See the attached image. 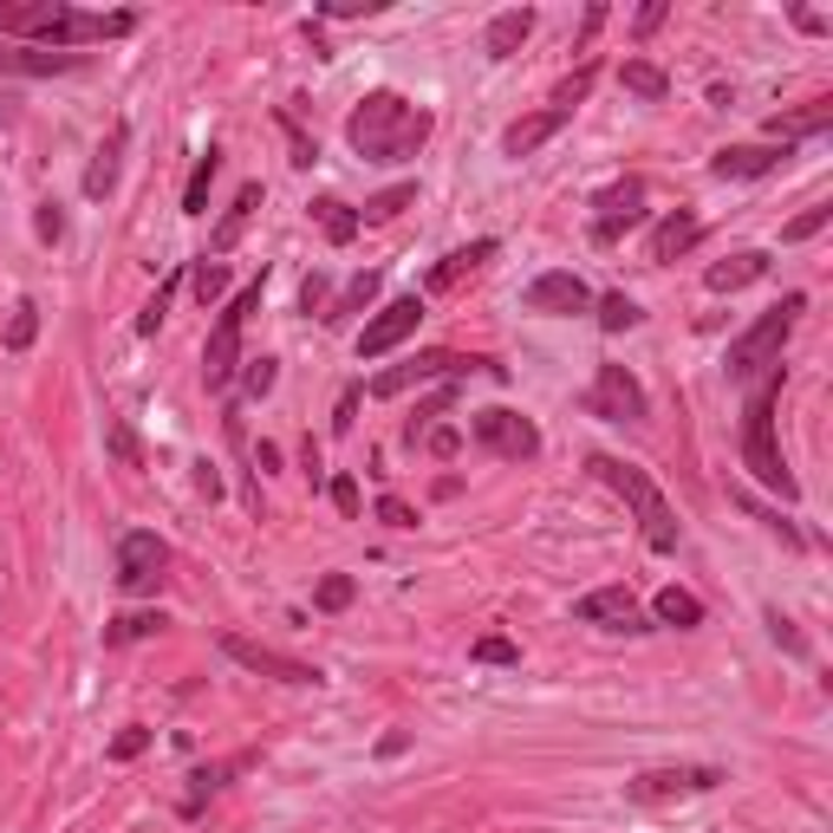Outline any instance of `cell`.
I'll return each instance as SVG.
<instances>
[{"instance_id": "obj_18", "label": "cell", "mask_w": 833, "mask_h": 833, "mask_svg": "<svg viewBox=\"0 0 833 833\" xmlns=\"http://www.w3.org/2000/svg\"><path fill=\"white\" fill-rule=\"evenodd\" d=\"M125 143H131V125H111L105 143L91 150V163H85V196L91 203H105L111 196V183H118V156H125Z\"/></svg>"}, {"instance_id": "obj_35", "label": "cell", "mask_w": 833, "mask_h": 833, "mask_svg": "<svg viewBox=\"0 0 833 833\" xmlns=\"http://www.w3.org/2000/svg\"><path fill=\"white\" fill-rule=\"evenodd\" d=\"M638 320H645V313H638L631 293H606V300H599V326H606V333H631Z\"/></svg>"}, {"instance_id": "obj_48", "label": "cell", "mask_w": 833, "mask_h": 833, "mask_svg": "<svg viewBox=\"0 0 833 833\" xmlns=\"http://www.w3.org/2000/svg\"><path fill=\"white\" fill-rule=\"evenodd\" d=\"M33 228H40V241H60V235H66V215H60V203H40Z\"/></svg>"}, {"instance_id": "obj_31", "label": "cell", "mask_w": 833, "mask_h": 833, "mask_svg": "<svg viewBox=\"0 0 833 833\" xmlns=\"http://www.w3.org/2000/svg\"><path fill=\"white\" fill-rule=\"evenodd\" d=\"M215 170H221V150H203V156H196V170H190V183H183V215H203V208H208Z\"/></svg>"}, {"instance_id": "obj_37", "label": "cell", "mask_w": 833, "mask_h": 833, "mask_svg": "<svg viewBox=\"0 0 833 833\" xmlns=\"http://www.w3.org/2000/svg\"><path fill=\"white\" fill-rule=\"evenodd\" d=\"M190 286H196V300H203V306H215V300H221V293H228V268H221V261H196V268H190Z\"/></svg>"}, {"instance_id": "obj_33", "label": "cell", "mask_w": 833, "mask_h": 833, "mask_svg": "<svg viewBox=\"0 0 833 833\" xmlns=\"http://www.w3.org/2000/svg\"><path fill=\"white\" fill-rule=\"evenodd\" d=\"M156 631H163V613H125V619L105 625V645H143Z\"/></svg>"}, {"instance_id": "obj_17", "label": "cell", "mask_w": 833, "mask_h": 833, "mask_svg": "<svg viewBox=\"0 0 833 833\" xmlns=\"http://www.w3.org/2000/svg\"><path fill=\"white\" fill-rule=\"evenodd\" d=\"M696 241H703V221H696L691 208H671V215L651 228V241H645V261H651V268H671L678 255H691Z\"/></svg>"}, {"instance_id": "obj_34", "label": "cell", "mask_w": 833, "mask_h": 833, "mask_svg": "<svg viewBox=\"0 0 833 833\" xmlns=\"http://www.w3.org/2000/svg\"><path fill=\"white\" fill-rule=\"evenodd\" d=\"M351 599H358V580H351V573H326V580L313 586V606H320V613H346Z\"/></svg>"}, {"instance_id": "obj_29", "label": "cell", "mask_w": 833, "mask_h": 833, "mask_svg": "<svg viewBox=\"0 0 833 833\" xmlns=\"http://www.w3.org/2000/svg\"><path fill=\"white\" fill-rule=\"evenodd\" d=\"M651 613H658L664 625H678V631H696V625H703V599H696V593H684V586H664Z\"/></svg>"}, {"instance_id": "obj_59", "label": "cell", "mask_w": 833, "mask_h": 833, "mask_svg": "<svg viewBox=\"0 0 833 833\" xmlns=\"http://www.w3.org/2000/svg\"><path fill=\"white\" fill-rule=\"evenodd\" d=\"M404 749H411V736H404V729H391V736L378 743V756H404Z\"/></svg>"}, {"instance_id": "obj_12", "label": "cell", "mask_w": 833, "mask_h": 833, "mask_svg": "<svg viewBox=\"0 0 833 833\" xmlns=\"http://www.w3.org/2000/svg\"><path fill=\"white\" fill-rule=\"evenodd\" d=\"M416 320H423V300H416V293L391 300V306H378V313L365 320V333H358V358H385V351H398L416 333Z\"/></svg>"}, {"instance_id": "obj_6", "label": "cell", "mask_w": 833, "mask_h": 833, "mask_svg": "<svg viewBox=\"0 0 833 833\" xmlns=\"http://www.w3.org/2000/svg\"><path fill=\"white\" fill-rule=\"evenodd\" d=\"M261 306V280L255 286H241L235 300H221V320H215V333H208L203 346V378L208 391H221L228 378H235V365H241V326H248V313Z\"/></svg>"}, {"instance_id": "obj_25", "label": "cell", "mask_w": 833, "mask_h": 833, "mask_svg": "<svg viewBox=\"0 0 833 833\" xmlns=\"http://www.w3.org/2000/svg\"><path fill=\"white\" fill-rule=\"evenodd\" d=\"M60 0H0V33H20V40H40L46 20H53Z\"/></svg>"}, {"instance_id": "obj_15", "label": "cell", "mask_w": 833, "mask_h": 833, "mask_svg": "<svg viewBox=\"0 0 833 833\" xmlns=\"http://www.w3.org/2000/svg\"><path fill=\"white\" fill-rule=\"evenodd\" d=\"M788 156H794V143H729V150L710 156V176H723V183H756L768 170H781Z\"/></svg>"}, {"instance_id": "obj_41", "label": "cell", "mask_w": 833, "mask_h": 833, "mask_svg": "<svg viewBox=\"0 0 833 833\" xmlns=\"http://www.w3.org/2000/svg\"><path fill=\"white\" fill-rule=\"evenodd\" d=\"M827 221H833V203H814V208H801V215H794V221L781 228V241H814V235H821Z\"/></svg>"}, {"instance_id": "obj_60", "label": "cell", "mask_w": 833, "mask_h": 833, "mask_svg": "<svg viewBox=\"0 0 833 833\" xmlns=\"http://www.w3.org/2000/svg\"><path fill=\"white\" fill-rule=\"evenodd\" d=\"M255 469H261V476H268V469H280V450H274V443H261V450H255Z\"/></svg>"}, {"instance_id": "obj_9", "label": "cell", "mask_w": 833, "mask_h": 833, "mask_svg": "<svg viewBox=\"0 0 833 833\" xmlns=\"http://www.w3.org/2000/svg\"><path fill=\"white\" fill-rule=\"evenodd\" d=\"M586 411L606 416V423H638L651 404H645V385H638L625 365H599V371H593V391H586Z\"/></svg>"}, {"instance_id": "obj_45", "label": "cell", "mask_w": 833, "mask_h": 833, "mask_svg": "<svg viewBox=\"0 0 833 833\" xmlns=\"http://www.w3.org/2000/svg\"><path fill=\"white\" fill-rule=\"evenodd\" d=\"M143 749H150V729H143V723H131V729L111 736V762H138Z\"/></svg>"}, {"instance_id": "obj_11", "label": "cell", "mask_w": 833, "mask_h": 833, "mask_svg": "<svg viewBox=\"0 0 833 833\" xmlns=\"http://www.w3.org/2000/svg\"><path fill=\"white\" fill-rule=\"evenodd\" d=\"M573 619L599 625V631H651V619H645V606H638L631 586H593V593L573 606Z\"/></svg>"}, {"instance_id": "obj_58", "label": "cell", "mask_w": 833, "mask_h": 833, "mask_svg": "<svg viewBox=\"0 0 833 833\" xmlns=\"http://www.w3.org/2000/svg\"><path fill=\"white\" fill-rule=\"evenodd\" d=\"M599 26H606V7H586V26H580V46H586V40H593Z\"/></svg>"}, {"instance_id": "obj_47", "label": "cell", "mask_w": 833, "mask_h": 833, "mask_svg": "<svg viewBox=\"0 0 833 833\" xmlns=\"http://www.w3.org/2000/svg\"><path fill=\"white\" fill-rule=\"evenodd\" d=\"M378 521H385V528H416V508L398 501V495H385V501H378Z\"/></svg>"}, {"instance_id": "obj_3", "label": "cell", "mask_w": 833, "mask_h": 833, "mask_svg": "<svg viewBox=\"0 0 833 833\" xmlns=\"http://www.w3.org/2000/svg\"><path fill=\"white\" fill-rule=\"evenodd\" d=\"M586 469L613 488V495H625V508L638 515V528H645V548H651V554H678V515H671L664 488L651 483L638 463H619V456H606V450H599V456H586Z\"/></svg>"}, {"instance_id": "obj_49", "label": "cell", "mask_w": 833, "mask_h": 833, "mask_svg": "<svg viewBox=\"0 0 833 833\" xmlns=\"http://www.w3.org/2000/svg\"><path fill=\"white\" fill-rule=\"evenodd\" d=\"M170 293H176V280H170V286H163V293H156V300H150V306H143L138 333H156V326H163V313H170Z\"/></svg>"}, {"instance_id": "obj_4", "label": "cell", "mask_w": 833, "mask_h": 833, "mask_svg": "<svg viewBox=\"0 0 833 833\" xmlns=\"http://www.w3.org/2000/svg\"><path fill=\"white\" fill-rule=\"evenodd\" d=\"M801 313H808V293H788L781 306H768L749 333H736V339H729V358H723V365H729V378H736V385H749V378L775 371V365H781V346H788V333H794V320H801Z\"/></svg>"}, {"instance_id": "obj_46", "label": "cell", "mask_w": 833, "mask_h": 833, "mask_svg": "<svg viewBox=\"0 0 833 833\" xmlns=\"http://www.w3.org/2000/svg\"><path fill=\"white\" fill-rule=\"evenodd\" d=\"M326 495H333V508H339L346 521H358V508H365V495H358V483H351V476H333V483H326Z\"/></svg>"}, {"instance_id": "obj_10", "label": "cell", "mask_w": 833, "mask_h": 833, "mask_svg": "<svg viewBox=\"0 0 833 833\" xmlns=\"http://www.w3.org/2000/svg\"><path fill=\"white\" fill-rule=\"evenodd\" d=\"M163 566H170L163 534L131 528V534L118 541V586H125V593H156V586H163Z\"/></svg>"}, {"instance_id": "obj_1", "label": "cell", "mask_w": 833, "mask_h": 833, "mask_svg": "<svg viewBox=\"0 0 833 833\" xmlns=\"http://www.w3.org/2000/svg\"><path fill=\"white\" fill-rule=\"evenodd\" d=\"M346 143L365 163H404L430 143V111L404 91H365L346 118Z\"/></svg>"}, {"instance_id": "obj_54", "label": "cell", "mask_w": 833, "mask_h": 833, "mask_svg": "<svg viewBox=\"0 0 833 833\" xmlns=\"http://www.w3.org/2000/svg\"><path fill=\"white\" fill-rule=\"evenodd\" d=\"M111 456L138 469V443H131V430H125V423H111Z\"/></svg>"}, {"instance_id": "obj_24", "label": "cell", "mask_w": 833, "mask_h": 833, "mask_svg": "<svg viewBox=\"0 0 833 833\" xmlns=\"http://www.w3.org/2000/svg\"><path fill=\"white\" fill-rule=\"evenodd\" d=\"M827 125H833V105H808V111H775V118H768V143L821 138Z\"/></svg>"}, {"instance_id": "obj_43", "label": "cell", "mask_w": 833, "mask_h": 833, "mask_svg": "<svg viewBox=\"0 0 833 833\" xmlns=\"http://www.w3.org/2000/svg\"><path fill=\"white\" fill-rule=\"evenodd\" d=\"M274 378H280V358H248L241 391H248V398H268V391H274Z\"/></svg>"}, {"instance_id": "obj_55", "label": "cell", "mask_w": 833, "mask_h": 833, "mask_svg": "<svg viewBox=\"0 0 833 833\" xmlns=\"http://www.w3.org/2000/svg\"><path fill=\"white\" fill-rule=\"evenodd\" d=\"M351 416H358V385H346V398H339V416H333V430H339V436L351 430Z\"/></svg>"}, {"instance_id": "obj_26", "label": "cell", "mask_w": 833, "mask_h": 833, "mask_svg": "<svg viewBox=\"0 0 833 833\" xmlns=\"http://www.w3.org/2000/svg\"><path fill=\"white\" fill-rule=\"evenodd\" d=\"M313 221H320V235H326L333 248H346L351 235L365 228V221H358V208H346L339 196H320V203H313Z\"/></svg>"}, {"instance_id": "obj_39", "label": "cell", "mask_w": 833, "mask_h": 833, "mask_svg": "<svg viewBox=\"0 0 833 833\" xmlns=\"http://www.w3.org/2000/svg\"><path fill=\"white\" fill-rule=\"evenodd\" d=\"M593 78H599V66H593V60L573 72V78H560V85H554V111H566V118H573V105L593 91Z\"/></svg>"}, {"instance_id": "obj_50", "label": "cell", "mask_w": 833, "mask_h": 833, "mask_svg": "<svg viewBox=\"0 0 833 833\" xmlns=\"http://www.w3.org/2000/svg\"><path fill=\"white\" fill-rule=\"evenodd\" d=\"M320 13L326 20H358V13H378V0H326Z\"/></svg>"}, {"instance_id": "obj_23", "label": "cell", "mask_w": 833, "mask_h": 833, "mask_svg": "<svg viewBox=\"0 0 833 833\" xmlns=\"http://www.w3.org/2000/svg\"><path fill=\"white\" fill-rule=\"evenodd\" d=\"M255 208H261V183H241L235 208H228V215H221V228L208 235V261H221V255H228V248L241 241V228H248V215H255Z\"/></svg>"}, {"instance_id": "obj_2", "label": "cell", "mask_w": 833, "mask_h": 833, "mask_svg": "<svg viewBox=\"0 0 833 833\" xmlns=\"http://www.w3.org/2000/svg\"><path fill=\"white\" fill-rule=\"evenodd\" d=\"M775 398H781V365L756 378V391H749V404H743V463H749V476H756L762 488H775L781 501H794L801 483L788 476L781 443H775Z\"/></svg>"}, {"instance_id": "obj_28", "label": "cell", "mask_w": 833, "mask_h": 833, "mask_svg": "<svg viewBox=\"0 0 833 833\" xmlns=\"http://www.w3.org/2000/svg\"><path fill=\"white\" fill-rule=\"evenodd\" d=\"M488 255H495V241H469V248H456V255H443V261H436V274H430V286H456V280L463 274H476V268H483Z\"/></svg>"}, {"instance_id": "obj_8", "label": "cell", "mask_w": 833, "mask_h": 833, "mask_svg": "<svg viewBox=\"0 0 833 833\" xmlns=\"http://www.w3.org/2000/svg\"><path fill=\"white\" fill-rule=\"evenodd\" d=\"M221 658H235L241 671L274 678V684H320V664H306V658H293V651H274V645H261V638H241V631H221Z\"/></svg>"}, {"instance_id": "obj_13", "label": "cell", "mask_w": 833, "mask_h": 833, "mask_svg": "<svg viewBox=\"0 0 833 833\" xmlns=\"http://www.w3.org/2000/svg\"><path fill=\"white\" fill-rule=\"evenodd\" d=\"M638 221H645V183L638 176H625V183L593 196V241H619L625 228H638Z\"/></svg>"}, {"instance_id": "obj_16", "label": "cell", "mask_w": 833, "mask_h": 833, "mask_svg": "<svg viewBox=\"0 0 833 833\" xmlns=\"http://www.w3.org/2000/svg\"><path fill=\"white\" fill-rule=\"evenodd\" d=\"M723 781V768H645L638 781H625V794L631 801H664V794H710Z\"/></svg>"}, {"instance_id": "obj_57", "label": "cell", "mask_w": 833, "mask_h": 833, "mask_svg": "<svg viewBox=\"0 0 833 833\" xmlns=\"http://www.w3.org/2000/svg\"><path fill=\"white\" fill-rule=\"evenodd\" d=\"M794 26H801V33H827V20H821L814 7H794Z\"/></svg>"}, {"instance_id": "obj_30", "label": "cell", "mask_w": 833, "mask_h": 833, "mask_svg": "<svg viewBox=\"0 0 833 833\" xmlns=\"http://www.w3.org/2000/svg\"><path fill=\"white\" fill-rule=\"evenodd\" d=\"M241 768H248V756H235V762H215V768H196V775H190V794H183V814H203V801L221 788V781H228V775H241Z\"/></svg>"}, {"instance_id": "obj_14", "label": "cell", "mask_w": 833, "mask_h": 833, "mask_svg": "<svg viewBox=\"0 0 833 833\" xmlns=\"http://www.w3.org/2000/svg\"><path fill=\"white\" fill-rule=\"evenodd\" d=\"M586 306H593V286H586L580 274H566V268L528 280V313H548V320H573V313H586Z\"/></svg>"}, {"instance_id": "obj_36", "label": "cell", "mask_w": 833, "mask_h": 833, "mask_svg": "<svg viewBox=\"0 0 833 833\" xmlns=\"http://www.w3.org/2000/svg\"><path fill=\"white\" fill-rule=\"evenodd\" d=\"M371 300H378V274H358V280L346 286V293H339V300H333V306L320 313V320H346V313H358V306H371Z\"/></svg>"}, {"instance_id": "obj_52", "label": "cell", "mask_w": 833, "mask_h": 833, "mask_svg": "<svg viewBox=\"0 0 833 833\" xmlns=\"http://www.w3.org/2000/svg\"><path fill=\"white\" fill-rule=\"evenodd\" d=\"M423 450H430V456H456L463 436H456V430H423Z\"/></svg>"}, {"instance_id": "obj_5", "label": "cell", "mask_w": 833, "mask_h": 833, "mask_svg": "<svg viewBox=\"0 0 833 833\" xmlns=\"http://www.w3.org/2000/svg\"><path fill=\"white\" fill-rule=\"evenodd\" d=\"M469 371H488V378H508V365H495V358H463V351H416L404 365H385L378 378H371V398H404L411 385H463Z\"/></svg>"}, {"instance_id": "obj_56", "label": "cell", "mask_w": 833, "mask_h": 833, "mask_svg": "<svg viewBox=\"0 0 833 833\" xmlns=\"http://www.w3.org/2000/svg\"><path fill=\"white\" fill-rule=\"evenodd\" d=\"M196 488H203L208 501H215V495H221V476H215V463H196Z\"/></svg>"}, {"instance_id": "obj_38", "label": "cell", "mask_w": 833, "mask_h": 833, "mask_svg": "<svg viewBox=\"0 0 833 833\" xmlns=\"http://www.w3.org/2000/svg\"><path fill=\"white\" fill-rule=\"evenodd\" d=\"M469 658H476V664H521V645L501 638V631H483V638L469 645Z\"/></svg>"}, {"instance_id": "obj_53", "label": "cell", "mask_w": 833, "mask_h": 833, "mask_svg": "<svg viewBox=\"0 0 833 833\" xmlns=\"http://www.w3.org/2000/svg\"><path fill=\"white\" fill-rule=\"evenodd\" d=\"M664 13H671L664 0H651V7H638V40H651V33L664 26Z\"/></svg>"}, {"instance_id": "obj_51", "label": "cell", "mask_w": 833, "mask_h": 833, "mask_svg": "<svg viewBox=\"0 0 833 833\" xmlns=\"http://www.w3.org/2000/svg\"><path fill=\"white\" fill-rule=\"evenodd\" d=\"M300 306H306V313H326V274L300 280Z\"/></svg>"}, {"instance_id": "obj_21", "label": "cell", "mask_w": 833, "mask_h": 833, "mask_svg": "<svg viewBox=\"0 0 833 833\" xmlns=\"http://www.w3.org/2000/svg\"><path fill=\"white\" fill-rule=\"evenodd\" d=\"M85 53H33V46H0V72L13 78H53V72H78Z\"/></svg>"}, {"instance_id": "obj_27", "label": "cell", "mask_w": 833, "mask_h": 833, "mask_svg": "<svg viewBox=\"0 0 833 833\" xmlns=\"http://www.w3.org/2000/svg\"><path fill=\"white\" fill-rule=\"evenodd\" d=\"M619 78H625V91H631V98H645V105H664V98H671V78L651 66V60H625Z\"/></svg>"}, {"instance_id": "obj_7", "label": "cell", "mask_w": 833, "mask_h": 833, "mask_svg": "<svg viewBox=\"0 0 833 833\" xmlns=\"http://www.w3.org/2000/svg\"><path fill=\"white\" fill-rule=\"evenodd\" d=\"M469 436L483 443L488 456H501V463H534V456H541V430H534L521 411H508V404L469 411Z\"/></svg>"}, {"instance_id": "obj_20", "label": "cell", "mask_w": 833, "mask_h": 833, "mask_svg": "<svg viewBox=\"0 0 833 833\" xmlns=\"http://www.w3.org/2000/svg\"><path fill=\"white\" fill-rule=\"evenodd\" d=\"M528 33H534V13H528V7H501V13L488 20V33H483V53L488 60H515V53L528 46Z\"/></svg>"}, {"instance_id": "obj_44", "label": "cell", "mask_w": 833, "mask_h": 833, "mask_svg": "<svg viewBox=\"0 0 833 833\" xmlns=\"http://www.w3.org/2000/svg\"><path fill=\"white\" fill-rule=\"evenodd\" d=\"M768 631H775V645H781L788 658H808V638H801V625L788 619V613H768Z\"/></svg>"}, {"instance_id": "obj_42", "label": "cell", "mask_w": 833, "mask_h": 833, "mask_svg": "<svg viewBox=\"0 0 833 833\" xmlns=\"http://www.w3.org/2000/svg\"><path fill=\"white\" fill-rule=\"evenodd\" d=\"M274 125L286 131V143H293V163H300V170H313V163H320V143L293 125V111H274Z\"/></svg>"}, {"instance_id": "obj_22", "label": "cell", "mask_w": 833, "mask_h": 833, "mask_svg": "<svg viewBox=\"0 0 833 833\" xmlns=\"http://www.w3.org/2000/svg\"><path fill=\"white\" fill-rule=\"evenodd\" d=\"M768 274V248H743V255H729V261H716L710 268V293H736V286H749V280Z\"/></svg>"}, {"instance_id": "obj_32", "label": "cell", "mask_w": 833, "mask_h": 833, "mask_svg": "<svg viewBox=\"0 0 833 833\" xmlns=\"http://www.w3.org/2000/svg\"><path fill=\"white\" fill-rule=\"evenodd\" d=\"M411 203H416V183H391V190H378L371 203L358 208V221H371V228H378V221H398Z\"/></svg>"}, {"instance_id": "obj_19", "label": "cell", "mask_w": 833, "mask_h": 833, "mask_svg": "<svg viewBox=\"0 0 833 833\" xmlns=\"http://www.w3.org/2000/svg\"><path fill=\"white\" fill-rule=\"evenodd\" d=\"M560 131H566V111H554V105H548V111H528V118H515V125L501 131V150H508V156H534V150H541L548 138H560Z\"/></svg>"}, {"instance_id": "obj_40", "label": "cell", "mask_w": 833, "mask_h": 833, "mask_svg": "<svg viewBox=\"0 0 833 833\" xmlns=\"http://www.w3.org/2000/svg\"><path fill=\"white\" fill-rule=\"evenodd\" d=\"M33 333H40V306H33V300H20V306H13V320H7V351H26V346H33Z\"/></svg>"}]
</instances>
